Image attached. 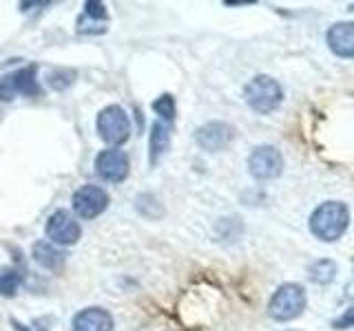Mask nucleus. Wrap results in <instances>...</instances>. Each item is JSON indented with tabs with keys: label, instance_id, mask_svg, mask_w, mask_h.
I'll return each instance as SVG.
<instances>
[{
	"label": "nucleus",
	"instance_id": "19",
	"mask_svg": "<svg viewBox=\"0 0 354 331\" xmlns=\"http://www.w3.org/2000/svg\"><path fill=\"white\" fill-rule=\"evenodd\" d=\"M84 18L93 20V22H106L109 20V11L104 3H97V0H86L84 3Z\"/></svg>",
	"mask_w": 354,
	"mask_h": 331
},
{
	"label": "nucleus",
	"instance_id": "18",
	"mask_svg": "<svg viewBox=\"0 0 354 331\" xmlns=\"http://www.w3.org/2000/svg\"><path fill=\"white\" fill-rule=\"evenodd\" d=\"M20 287V274L11 268L0 270V294L3 296H14Z\"/></svg>",
	"mask_w": 354,
	"mask_h": 331
},
{
	"label": "nucleus",
	"instance_id": "17",
	"mask_svg": "<svg viewBox=\"0 0 354 331\" xmlns=\"http://www.w3.org/2000/svg\"><path fill=\"white\" fill-rule=\"evenodd\" d=\"M73 82H75V71L71 69H55L47 75V84L55 88V91H64V88H69Z\"/></svg>",
	"mask_w": 354,
	"mask_h": 331
},
{
	"label": "nucleus",
	"instance_id": "11",
	"mask_svg": "<svg viewBox=\"0 0 354 331\" xmlns=\"http://www.w3.org/2000/svg\"><path fill=\"white\" fill-rule=\"evenodd\" d=\"M326 44L339 60H354V20H339L326 31Z\"/></svg>",
	"mask_w": 354,
	"mask_h": 331
},
{
	"label": "nucleus",
	"instance_id": "13",
	"mask_svg": "<svg viewBox=\"0 0 354 331\" xmlns=\"http://www.w3.org/2000/svg\"><path fill=\"white\" fill-rule=\"evenodd\" d=\"M171 148V128L164 121H153L149 132V166H158Z\"/></svg>",
	"mask_w": 354,
	"mask_h": 331
},
{
	"label": "nucleus",
	"instance_id": "23",
	"mask_svg": "<svg viewBox=\"0 0 354 331\" xmlns=\"http://www.w3.org/2000/svg\"><path fill=\"white\" fill-rule=\"evenodd\" d=\"M348 11H352V14H354V3H350V5H348Z\"/></svg>",
	"mask_w": 354,
	"mask_h": 331
},
{
	"label": "nucleus",
	"instance_id": "3",
	"mask_svg": "<svg viewBox=\"0 0 354 331\" xmlns=\"http://www.w3.org/2000/svg\"><path fill=\"white\" fill-rule=\"evenodd\" d=\"M243 102H246L254 113L270 115L283 102V88L270 75H254L252 80L243 86Z\"/></svg>",
	"mask_w": 354,
	"mask_h": 331
},
{
	"label": "nucleus",
	"instance_id": "4",
	"mask_svg": "<svg viewBox=\"0 0 354 331\" xmlns=\"http://www.w3.org/2000/svg\"><path fill=\"white\" fill-rule=\"evenodd\" d=\"M95 130L100 139L109 146H122L131 137V119L127 115V110L120 104H109L97 113L95 119Z\"/></svg>",
	"mask_w": 354,
	"mask_h": 331
},
{
	"label": "nucleus",
	"instance_id": "9",
	"mask_svg": "<svg viewBox=\"0 0 354 331\" xmlns=\"http://www.w3.org/2000/svg\"><path fill=\"white\" fill-rule=\"evenodd\" d=\"M93 168L100 179H104L109 183H122L129 177L131 163H129V157L124 150L106 148L95 154Z\"/></svg>",
	"mask_w": 354,
	"mask_h": 331
},
{
	"label": "nucleus",
	"instance_id": "12",
	"mask_svg": "<svg viewBox=\"0 0 354 331\" xmlns=\"http://www.w3.org/2000/svg\"><path fill=\"white\" fill-rule=\"evenodd\" d=\"M73 331H113L115 323L104 307H86L73 316Z\"/></svg>",
	"mask_w": 354,
	"mask_h": 331
},
{
	"label": "nucleus",
	"instance_id": "14",
	"mask_svg": "<svg viewBox=\"0 0 354 331\" xmlns=\"http://www.w3.org/2000/svg\"><path fill=\"white\" fill-rule=\"evenodd\" d=\"M31 257L42 270H49V272H58V270H62V265H64V254L55 245H51V243H47V241L33 243Z\"/></svg>",
	"mask_w": 354,
	"mask_h": 331
},
{
	"label": "nucleus",
	"instance_id": "20",
	"mask_svg": "<svg viewBox=\"0 0 354 331\" xmlns=\"http://www.w3.org/2000/svg\"><path fill=\"white\" fill-rule=\"evenodd\" d=\"M330 327L335 329V331H348V329H354V305H350L339 318L332 320Z\"/></svg>",
	"mask_w": 354,
	"mask_h": 331
},
{
	"label": "nucleus",
	"instance_id": "16",
	"mask_svg": "<svg viewBox=\"0 0 354 331\" xmlns=\"http://www.w3.org/2000/svg\"><path fill=\"white\" fill-rule=\"evenodd\" d=\"M151 108H153V113L160 117V121H164V124H173V121H175L177 106H175V97L171 93H162L151 104Z\"/></svg>",
	"mask_w": 354,
	"mask_h": 331
},
{
	"label": "nucleus",
	"instance_id": "2",
	"mask_svg": "<svg viewBox=\"0 0 354 331\" xmlns=\"http://www.w3.org/2000/svg\"><path fill=\"white\" fill-rule=\"evenodd\" d=\"M308 307L306 287L299 283H283L272 292L268 301V316L274 323H292L299 316H304Z\"/></svg>",
	"mask_w": 354,
	"mask_h": 331
},
{
	"label": "nucleus",
	"instance_id": "1",
	"mask_svg": "<svg viewBox=\"0 0 354 331\" xmlns=\"http://www.w3.org/2000/svg\"><path fill=\"white\" fill-rule=\"evenodd\" d=\"M350 221L352 214L348 203L330 199V201L319 203L313 210V214L308 219V230L321 243H337L348 232Z\"/></svg>",
	"mask_w": 354,
	"mask_h": 331
},
{
	"label": "nucleus",
	"instance_id": "15",
	"mask_svg": "<svg viewBox=\"0 0 354 331\" xmlns=\"http://www.w3.org/2000/svg\"><path fill=\"white\" fill-rule=\"evenodd\" d=\"M337 272H339V265L332 259H319L308 268V279L315 285L326 287L337 279Z\"/></svg>",
	"mask_w": 354,
	"mask_h": 331
},
{
	"label": "nucleus",
	"instance_id": "6",
	"mask_svg": "<svg viewBox=\"0 0 354 331\" xmlns=\"http://www.w3.org/2000/svg\"><path fill=\"white\" fill-rule=\"evenodd\" d=\"M42 93L40 82H38V66L29 64L22 66V69L7 73L3 80H0V102H11L18 95L25 97H38Z\"/></svg>",
	"mask_w": 354,
	"mask_h": 331
},
{
	"label": "nucleus",
	"instance_id": "8",
	"mask_svg": "<svg viewBox=\"0 0 354 331\" xmlns=\"http://www.w3.org/2000/svg\"><path fill=\"white\" fill-rule=\"evenodd\" d=\"M44 232L51 243L55 245H75L82 237V228L77 223V219L66 212V210H55V212L47 219V225H44Z\"/></svg>",
	"mask_w": 354,
	"mask_h": 331
},
{
	"label": "nucleus",
	"instance_id": "21",
	"mask_svg": "<svg viewBox=\"0 0 354 331\" xmlns=\"http://www.w3.org/2000/svg\"><path fill=\"white\" fill-rule=\"evenodd\" d=\"M257 5L254 0H224V7H250Z\"/></svg>",
	"mask_w": 354,
	"mask_h": 331
},
{
	"label": "nucleus",
	"instance_id": "22",
	"mask_svg": "<svg viewBox=\"0 0 354 331\" xmlns=\"http://www.w3.org/2000/svg\"><path fill=\"white\" fill-rule=\"evenodd\" d=\"M11 327H14L16 331H31V329H29L27 325H22L20 320H16V318H11Z\"/></svg>",
	"mask_w": 354,
	"mask_h": 331
},
{
	"label": "nucleus",
	"instance_id": "10",
	"mask_svg": "<svg viewBox=\"0 0 354 331\" xmlns=\"http://www.w3.org/2000/svg\"><path fill=\"white\" fill-rule=\"evenodd\" d=\"M235 139V128L228 121H206L195 130V143L206 152H219Z\"/></svg>",
	"mask_w": 354,
	"mask_h": 331
},
{
	"label": "nucleus",
	"instance_id": "7",
	"mask_svg": "<svg viewBox=\"0 0 354 331\" xmlns=\"http://www.w3.org/2000/svg\"><path fill=\"white\" fill-rule=\"evenodd\" d=\"M109 192L104 188H100L95 183H86L82 188H77L73 192L71 199V205H73V212L77 219L82 221H91L95 217H100L109 208Z\"/></svg>",
	"mask_w": 354,
	"mask_h": 331
},
{
	"label": "nucleus",
	"instance_id": "5",
	"mask_svg": "<svg viewBox=\"0 0 354 331\" xmlns=\"http://www.w3.org/2000/svg\"><path fill=\"white\" fill-rule=\"evenodd\" d=\"M248 172L254 181H274L283 172V154L272 143H259L248 154Z\"/></svg>",
	"mask_w": 354,
	"mask_h": 331
}]
</instances>
